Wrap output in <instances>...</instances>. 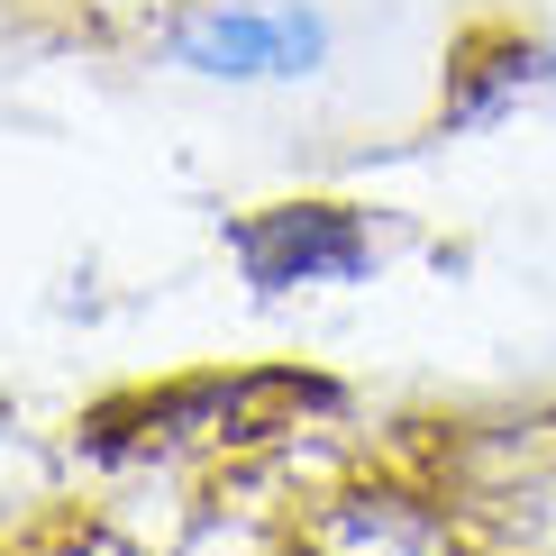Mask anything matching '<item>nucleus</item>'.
Returning a JSON list of instances; mask_svg holds the SVG:
<instances>
[{
	"label": "nucleus",
	"instance_id": "f03ea898",
	"mask_svg": "<svg viewBox=\"0 0 556 556\" xmlns=\"http://www.w3.org/2000/svg\"><path fill=\"white\" fill-rule=\"evenodd\" d=\"M329 55V28H319L311 10H219V18H192L182 28V64H201V74H228V83H256V74H311V64Z\"/></svg>",
	"mask_w": 556,
	"mask_h": 556
},
{
	"label": "nucleus",
	"instance_id": "f257e3e1",
	"mask_svg": "<svg viewBox=\"0 0 556 556\" xmlns=\"http://www.w3.org/2000/svg\"><path fill=\"white\" fill-rule=\"evenodd\" d=\"M228 256L247 265L256 292H292V283H356V274L375 265V238H365V219L338 211V201H292V211L238 219L228 228Z\"/></svg>",
	"mask_w": 556,
	"mask_h": 556
}]
</instances>
